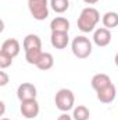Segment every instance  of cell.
I'll return each instance as SVG.
<instances>
[{"label":"cell","instance_id":"cell-25","mask_svg":"<svg viewBox=\"0 0 118 120\" xmlns=\"http://www.w3.org/2000/svg\"><path fill=\"white\" fill-rule=\"evenodd\" d=\"M1 120H10V119H7V117H3V119H1Z\"/></svg>","mask_w":118,"mask_h":120},{"label":"cell","instance_id":"cell-17","mask_svg":"<svg viewBox=\"0 0 118 120\" xmlns=\"http://www.w3.org/2000/svg\"><path fill=\"white\" fill-rule=\"evenodd\" d=\"M42 55H43L42 49H31V50L25 52V60H27V63L36 66L42 57Z\"/></svg>","mask_w":118,"mask_h":120},{"label":"cell","instance_id":"cell-19","mask_svg":"<svg viewBox=\"0 0 118 120\" xmlns=\"http://www.w3.org/2000/svg\"><path fill=\"white\" fill-rule=\"evenodd\" d=\"M13 59H14V57L8 56L7 53L0 52V68H7V67H10L11 63H13Z\"/></svg>","mask_w":118,"mask_h":120},{"label":"cell","instance_id":"cell-21","mask_svg":"<svg viewBox=\"0 0 118 120\" xmlns=\"http://www.w3.org/2000/svg\"><path fill=\"white\" fill-rule=\"evenodd\" d=\"M57 120H72V117H71L67 112H64L62 115H60L59 117H57Z\"/></svg>","mask_w":118,"mask_h":120},{"label":"cell","instance_id":"cell-1","mask_svg":"<svg viewBox=\"0 0 118 120\" xmlns=\"http://www.w3.org/2000/svg\"><path fill=\"white\" fill-rule=\"evenodd\" d=\"M100 21V13L97 11V8L94 7H85L79 17H78V30L82 32H92L94 31V27L97 25V22Z\"/></svg>","mask_w":118,"mask_h":120},{"label":"cell","instance_id":"cell-16","mask_svg":"<svg viewBox=\"0 0 118 120\" xmlns=\"http://www.w3.org/2000/svg\"><path fill=\"white\" fill-rule=\"evenodd\" d=\"M89 117H90V112L85 105H78L76 108H74L72 112L74 120H89Z\"/></svg>","mask_w":118,"mask_h":120},{"label":"cell","instance_id":"cell-23","mask_svg":"<svg viewBox=\"0 0 118 120\" xmlns=\"http://www.w3.org/2000/svg\"><path fill=\"white\" fill-rule=\"evenodd\" d=\"M0 106H1V116L4 115V102H0Z\"/></svg>","mask_w":118,"mask_h":120},{"label":"cell","instance_id":"cell-6","mask_svg":"<svg viewBox=\"0 0 118 120\" xmlns=\"http://www.w3.org/2000/svg\"><path fill=\"white\" fill-rule=\"evenodd\" d=\"M38 91L36 87L31 82H22L18 88H17V98L22 102V101H28V99H36Z\"/></svg>","mask_w":118,"mask_h":120},{"label":"cell","instance_id":"cell-9","mask_svg":"<svg viewBox=\"0 0 118 120\" xmlns=\"http://www.w3.org/2000/svg\"><path fill=\"white\" fill-rule=\"evenodd\" d=\"M50 43L56 49H65L68 46V43H69L68 32H52Z\"/></svg>","mask_w":118,"mask_h":120},{"label":"cell","instance_id":"cell-2","mask_svg":"<svg viewBox=\"0 0 118 120\" xmlns=\"http://www.w3.org/2000/svg\"><path fill=\"white\" fill-rule=\"evenodd\" d=\"M71 50H72L75 57L88 59L92 55V42L89 41V38L83 36V35L75 36L72 39V43H71Z\"/></svg>","mask_w":118,"mask_h":120},{"label":"cell","instance_id":"cell-20","mask_svg":"<svg viewBox=\"0 0 118 120\" xmlns=\"http://www.w3.org/2000/svg\"><path fill=\"white\" fill-rule=\"evenodd\" d=\"M8 84V75L6 71H0V87H6Z\"/></svg>","mask_w":118,"mask_h":120},{"label":"cell","instance_id":"cell-13","mask_svg":"<svg viewBox=\"0 0 118 120\" xmlns=\"http://www.w3.org/2000/svg\"><path fill=\"white\" fill-rule=\"evenodd\" d=\"M22 48L24 50H31V49H42V41L38 35L35 34H29L24 38V42H22Z\"/></svg>","mask_w":118,"mask_h":120},{"label":"cell","instance_id":"cell-24","mask_svg":"<svg viewBox=\"0 0 118 120\" xmlns=\"http://www.w3.org/2000/svg\"><path fill=\"white\" fill-rule=\"evenodd\" d=\"M114 63H115V66L118 67V53L115 55V57H114Z\"/></svg>","mask_w":118,"mask_h":120},{"label":"cell","instance_id":"cell-10","mask_svg":"<svg viewBox=\"0 0 118 120\" xmlns=\"http://www.w3.org/2000/svg\"><path fill=\"white\" fill-rule=\"evenodd\" d=\"M110 84H111V78H110L108 74H104V73L94 74V75L92 77V81H90L92 88L96 91V92L100 91V90H103V88H106V87H108Z\"/></svg>","mask_w":118,"mask_h":120},{"label":"cell","instance_id":"cell-5","mask_svg":"<svg viewBox=\"0 0 118 120\" xmlns=\"http://www.w3.org/2000/svg\"><path fill=\"white\" fill-rule=\"evenodd\" d=\"M39 103L36 99H28V101H22L21 106H20V112L25 119H35L39 115Z\"/></svg>","mask_w":118,"mask_h":120},{"label":"cell","instance_id":"cell-11","mask_svg":"<svg viewBox=\"0 0 118 120\" xmlns=\"http://www.w3.org/2000/svg\"><path fill=\"white\" fill-rule=\"evenodd\" d=\"M115 95H117V88H115V85L113 82L108 87L97 91V99L101 103H111L115 99Z\"/></svg>","mask_w":118,"mask_h":120},{"label":"cell","instance_id":"cell-7","mask_svg":"<svg viewBox=\"0 0 118 120\" xmlns=\"http://www.w3.org/2000/svg\"><path fill=\"white\" fill-rule=\"evenodd\" d=\"M93 42L99 48H104V46L110 45V42H111V32H110V30H107L104 27L94 30V32H93Z\"/></svg>","mask_w":118,"mask_h":120},{"label":"cell","instance_id":"cell-8","mask_svg":"<svg viewBox=\"0 0 118 120\" xmlns=\"http://www.w3.org/2000/svg\"><path fill=\"white\" fill-rule=\"evenodd\" d=\"M20 50H21V46H20V42L15 39V38H8L6 39L3 43H1V49L0 52H4L7 53L8 56L11 57H15L20 55Z\"/></svg>","mask_w":118,"mask_h":120},{"label":"cell","instance_id":"cell-3","mask_svg":"<svg viewBox=\"0 0 118 120\" xmlns=\"http://www.w3.org/2000/svg\"><path fill=\"white\" fill-rule=\"evenodd\" d=\"M54 103L56 108L61 112H68L71 109H74L75 105V95L71 90L67 88H61L57 91L56 96H54Z\"/></svg>","mask_w":118,"mask_h":120},{"label":"cell","instance_id":"cell-22","mask_svg":"<svg viewBox=\"0 0 118 120\" xmlns=\"http://www.w3.org/2000/svg\"><path fill=\"white\" fill-rule=\"evenodd\" d=\"M83 1H85L86 4H96L99 0H83Z\"/></svg>","mask_w":118,"mask_h":120},{"label":"cell","instance_id":"cell-4","mask_svg":"<svg viewBox=\"0 0 118 120\" xmlns=\"http://www.w3.org/2000/svg\"><path fill=\"white\" fill-rule=\"evenodd\" d=\"M28 8L31 15L38 21H43L49 17L47 0H28Z\"/></svg>","mask_w":118,"mask_h":120},{"label":"cell","instance_id":"cell-12","mask_svg":"<svg viewBox=\"0 0 118 120\" xmlns=\"http://www.w3.org/2000/svg\"><path fill=\"white\" fill-rule=\"evenodd\" d=\"M52 32H68L69 31V21L65 17H56L50 22Z\"/></svg>","mask_w":118,"mask_h":120},{"label":"cell","instance_id":"cell-15","mask_svg":"<svg viewBox=\"0 0 118 120\" xmlns=\"http://www.w3.org/2000/svg\"><path fill=\"white\" fill-rule=\"evenodd\" d=\"M101 22H103L104 28H107V30H113V28L118 27V13H115V11H107L103 15Z\"/></svg>","mask_w":118,"mask_h":120},{"label":"cell","instance_id":"cell-18","mask_svg":"<svg viewBox=\"0 0 118 120\" xmlns=\"http://www.w3.org/2000/svg\"><path fill=\"white\" fill-rule=\"evenodd\" d=\"M50 7L59 13V14H62L68 10L69 7V0H50Z\"/></svg>","mask_w":118,"mask_h":120},{"label":"cell","instance_id":"cell-14","mask_svg":"<svg viewBox=\"0 0 118 120\" xmlns=\"http://www.w3.org/2000/svg\"><path fill=\"white\" fill-rule=\"evenodd\" d=\"M53 66H54V57H53V55L49 53V52H43V55H42V57L39 60V63L36 64V67L39 70H42V71H47Z\"/></svg>","mask_w":118,"mask_h":120}]
</instances>
